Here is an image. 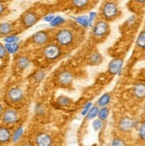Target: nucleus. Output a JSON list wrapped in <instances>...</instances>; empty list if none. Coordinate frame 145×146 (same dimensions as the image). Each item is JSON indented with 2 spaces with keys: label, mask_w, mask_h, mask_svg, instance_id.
I'll list each match as a JSON object with an SVG mask.
<instances>
[{
  "label": "nucleus",
  "mask_w": 145,
  "mask_h": 146,
  "mask_svg": "<svg viewBox=\"0 0 145 146\" xmlns=\"http://www.w3.org/2000/svg\"><path fill=\"white\" fill-rule=\"evenodd\" d=\"M75 21L77 23L83 28H88V16L86 15H81L75 18Z\"/></svg>",
  "instance_id": "cd10ccee"
},
{
  "label": "nucleus",
  "mask_w": 145,
  "mask_h": 146,
  "mask_svg": "<svg viewBox=\"0 0 145 146\" xmlns=\"http://www.w3.org/2000/svg\"><path fill=\"white\" fill-rule=\"evenodd\" d=\"M2 120L5 125H13L18 122L20 115L16 110L12 108H7L3 111L2 114Z\"/></svg>",
  "instance_id": "0eeeda50"
},
{
  "label": "nucleus",
  "mask_w": 145,
  "mask_h": 146,
  "mask_svg": "<svg viewBox=\"0 0 145 146\" xmlns=\"http://www.w3.org/2000/svg\"><path fill=\"white\" fill-rule=\"evenodd\" d=\"M111 146H126V143L124 140L121 139V138L117 137V138H114L112 140Z\"/></svg>",
  "instance_id": "c756f323"
},
{
  "label": "nucleus",
  "mask_w": 145,
  "mask_h": 146,
  "mask_svg": "<svg viewBox=\"0 0 145 146\" xmlns=\"http://www.w3.org/2000/svg\"><path fill=\"white\" fill-rule=\"evenodd\" d=\"M103 121H101V119H95L93 121V128L95 129V131L101 130V128H103Z\"/></svg>",
  "instance_id": "2f4dec72"
},
{
  "label": "nucleus",
  "mask_w": 145,
  "mask_h": 146,
  "mask_svg": "<svg viewBox=\"0 0 145 146\" xmlns=\"http://www.w3.org/2000/svg\"><path fill=\"white\" fill-rule=\"evenodd\" d=\"M13 31V25L10 23H0V36H8Z\"/></svg>",
  "instance_id": "dca6fc26"
},
{
  "label": "nucleus",
  "mask_w": 145,
  "mask_h": 146,
  "mask_svg": "<svg viewBox=\"0 0 145 146\" xmlns=\"http://www.w3.org/2000/svg\"><path fill=\"white\" fill-rule=\"evenodd\" d=\"M111 94L109 93H106L104 94H103L97 101V106L98 107H106L111 102Z\"/></svg>",
  "instance_id": "a211bd4d"
},
{
  "label": "nucleus",
  "mask_w": 145,
  "mask_h": 146,
  "mask_svg": "<svg viewBox=\"0 0 145 146\" xmlns=\"http://www.w3.org/2000/svg\"><path fill=\"white\" fill-rule=\"evenodd\" d=\"M92 106H93V104L91 103V102H89V103L86 104L83 107V110H82L81 114H82L83 116H85L86 114H87V112L89 111V110L91 109Z\"/></svg>",
  "instance_id": "c9c22d12"
},
{
  "label": "nucleus",
  "mask_w": 145,
  "mask_h": 146,
  "mask_svg": "<svg viewBox=\"0 0 145 146\" xmlns=\"http://www.w3.org/2000/svg\"><path fill=\"white\" fill-rule=\"evenodd\" d=\"M109 114H110V111H109L108 107H101L99 109V112H98V119H101V121H104L108 119Z\"/></svg>",
  "instance_id": "b1692460"
},
{
  "label": "nucleus",
  "mask_w": 145,
  "mask_h": 146,
  "mask_svg": "<svg viewBox=\"0 0 145 146\" xmlns=\"http://www.w3.org/2000/svg\"><path fill=\"white\" fill-rule=\"evenodd\" d=\"M12 140L11 131L5 127H0V143H7Z\"/></svg>",
  "instance_id": "2eb2a0df"
},
{
  "label": "nucleus",
  "mask_w": 145,
  "mask_h": 146,
  "mask_svg": "<svg viewBox=\"0 0 145 146\" xmlns=\"http://www.w3.org/2000/svg\"><path fill=\"white\" fill-rule=\"evenodd\" d=\"M62 53H63L62 47L58 45L56 42L48 43L47 45H46L43 47V51H42L44 58L47 62H54L59 59L62 56Z\"/></svg>",
  "instance_id": "f03ea898"
},
{
  "label": "nucleus",
  "mask_w": 145,
  "mask_h": 146,
  "mask_svg": "<svg viewBox=\"0 0 145 146\" xmlns=\"http://www.w3.org/2000/svg\"><path fill=\"white\" fill-rule=\"evenodd\" d=\"M54 39L60 46H62V48H67L74 45L76 36L71 29L62 28L56 31L54 35Z\"/></svg>",
  "instance_id": "f257e3e1"
},
{
  "label": "nucleus",
  "mask_w": 145,
  "mask_h": 146,
  "mask_svg": "<svg viewBox=\"0 0 145 146\" xmlns=\"http://www.w3.org/2000/svg\"><path fill=\"white\" fill-rule=\"evenodd\" d=\"M123 63H124V60H123L122 58H119V57L114 58L108 65V72L110 73L111 75L119 74L122 70Z\"/></svg>",
  "instance_id": "9d476101"
},
{
  "label": "nucleus",
  "mask_w": 145,
  "mask_h": 146,
  "mask_svg": "<svg viewBox=\"0 0 145 146\" xmlns=\"http://www.w3.org/2000/svg\"><path fill=\"white\" fill-rule=\"evenodd\" d=\"M134 127V120L129 117H123L119 122V129L121 132H128Z\"/></svg>",
  "instance_id": "f8f14e48"
},
{
  "label": "nucleus",
  "mask_w": 145,
  "mask_h": 146,
  "mask_svg": "<svg viewBox=\"0 0 145 146\" xmlns=\"http://www.w3.org/2000/svg\"><path fill=\"white\" fill-rule=\"evenodd\" d=\"M134 1L138 4H145V0H134Z\"/></svg>",
  "instance_id": "a19ab883"
},
{
  "label": "nucleus",
  "mask_w": 145,
  "mask_h": 146,
  "mask_svg": "<svg viewBox=\"0 0 145 146\" xmlns=\"http://www.w3.org/2000/svg\"><path fill=\"white\" fill-rule=\"evenodd\" d=\"M23 133H24V128H23V126L18 127L15 129V131L13 132V135H12V142L13 143H17L21 139V136H23Z\"/></svg>",
  "instance_id": "aec40b11"
},
{
  "label": "nucleus",
  "mask_w": 145,
  "mask_h": 146,
  "mask_svg": "<svg viewBox=\"0 0 145 146\" xmlns=\"http://www.w3.org/2000/svg\"><path fill=\"white\" fill-rule=\"evenodd\" d=\"M54 16H55V15H54V14H53V13L46 14V15L44 17V21H46V23H50V21L54 18Z\"/></svg>",
  "instance_id": "4c0bfd02"
},
{
  "label": "nucleus",
  "mask_w": 145,
  "mask_h": 146,
  "mask_svg": "<svg viewBox=\"0 0 145 146\" xmlns=\"http://www.w3.org/2000/svg\"><path fill=\"white\" fill-rule=\"evenodd\" d=\"M91 2V0H71V4L77 9H84Z\"/></svg>",
  "instance_id": "412c9836"
},
{
  "label": "nucleus",
  "mask_w": 145,
  "mask_h": 146,
  "mask_svg": "<svg viewBox=\"0 0 145 146\" xmlns=\"http://www.w3.org/2000/svg\"><path fill=\"white\" fill-rule=\"evenodd\" d=\"M7 54H8V53H7V51L5 47V45L0 43V59L1 60L5 59V58L7 56Z\"/></svg>",
  "instance_id": "f704fd0d"
},
{
  "label": "nucleus",
  "mask_w": 145,
  "mask_h": 146,
  "mask_svg": "<svg viewBox=\"0 0 145 146\" xmlns=\"http://www.w3.org/2000/svg\"><path fill=\"white\" fill-rule=\"evenodd\" d=\"M31 61L28 56L21 55L17 58L16 60V66L20 70H25L30 66Z\"/></svg>",
  "instance_id": "ddd939ff"
},
{
  "label": "nucleus",
  "mask_w": 145,
  "mask_h": 146,
  "mask_svg": "<svg viewBox=\"0 0 145 146\" xmlns=\"http://www.w3.org/2000/svg\"><path fill=\"white\" fill-rule=\"evenodd\" d=\"M3 111H4V108H3V105H2V104L0 103V117L2 116V114H3Z\"/></svg>",
  "instance_id": "58836bf2"
},
{
  "label": "nucleus",
  "mask_w": 145,
  "mask_h": 146,
  "mask_svg": "<svg viewBox=\"0 0 145 146\" xmlns=\"http://www.w3.org/2000/svg\"><path fill=\"white\" fill-rule=\"evenodd\" d=\"M101 62H103V56L101 55V54L95 52L90 54L88 57V63L93 66H95V65H99Z\"/></svg>",
  "instance_id": "f3484780"
},
{
  "label": "nucleus",
  "mask_w": 145,
  "mask_h": 146,
  "mask_svg": "<svg viewBox=\"0 0 145 146\" xmlns=\"http://www.w3.org/2000/svg\"><path fill=\"white\" fill-rule=\"evenodd\" d=\"M133 94L137 99H144L145 98V84L144 83H137L133 87Z\"/></svg>",
  "instance_id": "4468645a"
},
{
  "label": "nucleus",
  "mask_w": 145,
  "mask_h": 146,
  "mask_svg": "<svg viewBox=\"0 0 145 146\" xmlns=\"http://www.w3.org/2000/svg\"><path fill=\"white\" fill-rule=\"evenodd\" d=\"M57 81L60 85L64 86H70L73 82V74L68 70H62L58 73Z\"/></svg>",
  "instance_id": "1a4fd4ad"
},
{
  "label": "nucleus",
  "mask_w": 145,
  "mask_h": 146,
  "mask_svg": "<svg viewBox=\"0 0 145 146\" xmlns=\"http://www.w3.org/2000/svg\"><path fill=\"white\" fill-rule=\"evenodd\" d=\"M98 112H99V107L98 106H92L91 109L89 110V111L87 112V114H86V119H87L88 120L95 119L98 116Z\"/></svg>",
  "instance_id": "393cba45"
},
{
  "label": "nucleus",
  "mask_w": 145,
  "mask_h": 146,
  "mask_svg": "<svg viewBox=\"0 0 145 146\" xmlns=\"http://www.w3.org/2000/svg\"><path fill=\"white\" fill-rule=\"evenodd\" d=\"M57 104L62 107H67L71 104V99L69 98L68 96H62L57 98Z\"/></svg>",
  "instance_id": "bb28decb"
},
{
  "label": "nucleus",
  "mask_w": 145,
  "mask_h": 146,
  "mask_svg": "<svg viewBox=\"0 0 145 146\" xmlns=\"http://www.w3.org/2000/svg\"><path fill=\"white\" fill-rule=\"evenodd\" d=\"M136 46L141 49H145V30L142 31L137 36Z\"/></svg>",
  "instance_id": "5701e85b"
},
{
  "label": "nucleus",
  "mask_w": 145,
  "mask_h": 146,
  "mask_svg": "<svg viewBox=\"0 0 145 146\" xmlns=\"http://www.w3.org/2000/svg\"><path fill=\"white\" fill-rule=\"evenodd\" d=\"M46 111V110H45V107L43 106L41 104H38L37 105H36L35 107V112L37 115L38 116H42V115H44Z\"/></svg>",
  "instance_id": "473e14b6"
},
{
  "label": "nucleus",
  "mask_w": 145,
  "mask_h": 146,
  "mask_svg": "<svg viewBox=\"0 0 145 146\" xmlns=\"http://www.w3.org/2000/svg\"><path fill=\"white\" fill-rule=\"evenodd\" d=\"M5 11H6V6H5V3L0 2V17H1L2 15H4Z\"/></svg>",
  "instance_id": "e433bc0d"
},
{
  "label": "nucleus",
  "mask_w": 145,
  "mask_h": 146,
  "mask_svg": "<svg viewBox=\"0 0 145 146\" xmlns=\"http://www.w3.org/2000/svg\"><path fill=\"white\" fill-rule=\"evenodd\" d=\"M39 21L38 14L33 10L26 11L21 17V24L24 29H30L33 27Z\"/></svg>",
  "instance_id": "39448f33"
},
{
  "label": "nucleus",
  "mask_w": 145,
  "mask_h": 146,
  "mask_svg": "<svg viewBox=\"0 0 145 146\" xmlns=\"http://www.w3.org/2000/svg\"><path fill=\"white\" fill-rule=\"evenodd\" d=\"M119 7L115 2L108 1L103 4L101 7V16L107 21H112L115 18H117L119 15Z\"/></svg>",
  "instance_id": "7ed1b4c3"
},
{
  "label": "nucleus",
  "mask_w": 145,
  "mask_h": 146,
  "mask_svg": "<svg viewBox=\"0 0 145 146\" xmlns=\"http://www.w3.org/2000/svg\"><path fill=\"white\" fill-rule=\"evenodd\" d=\"M19 40H20V36H18L16 35H13V34H10L8 36H5L4 38L5 43H7V44L16 43V42H19Z\"/></svg>",
  "instance_id": "c85d7f7f"
},
{
  "label": "nucleus",
  "mask_w": 145,
  "mask_h": 146,
  "mask_svg": "<svg viewBox=\"0 0 145 146\" xmlns=\"http://www.w3.org/2000/svg\"><path fill=\"white\" fill-rule=\"evenodd\" d=\"M32 77H33V79H34L35 82L39 83V82L42 81V80H44V78H46V71L43 70H37L33 74Z\"/></svg>",
  "instance_id": "a878e982"
},
{
  "label": "nucleus",
  "mask_w": 145,
  "mask_h": 146,
  "mask_svg": "<svg viewBox=\"0 0 145 146\" xmlns=\"http://www.w3.org/2000/svg\"><path fill=\"white\" fill-rule=\"evenodd\" d=\"M138 134H139V137L142 140H145V122L141 124L138 130Z\"/></svg>",
  "instance_id": "72a5a7b5"
},
{
  "label": "nucleus",
  "mask_w": 145,
  "mask_h": 146,
  "mask_svg": "<svg viewBox=\"0 0 145 146\" xmlns=\"http://www.w3.org/2000/svg\"><path fill=\"white\" fill-rule=\"evenodd\" d=\"M110 32V26L104 20H100L93 24L92 34L95 38H103Z\"/></svg>",
  "instance_id": "20e7f679"
},
{
  "label": "nucleus",
  "mask_w": 145,
  "mask_h": 146,
  "mask_svg": "<svg viewBox=\"0 0 145 146\" xmlns=\"http://www.w3.org/2000/svg\"><path fill=\"white\" fill-rule=\"evenodd\" d=\"M20 146H34V145L30 143H21Z\"/></svg>",
  "instance_id": "ea45409f"
},
{
  "label": "nucleus",
  "mask_w": 145,
  "mask_h": 146,
  "mask_svg": "<svg viewBox=\"0 0 145 146\" xmlns=\"http://www.w3.org/2000/svg\"><path fill=\"white\" fill-rule=\"evenodd\" d=\"M65 19L60 15H56L54 16V18L50 21V26L53 27V28H58L62 25H63L65 23Z\"/></svg>",
  "instance_id": "4be33fe9"
},
{
  "label": "nucleus",
  "mask_w": 145,
  "mask_h": 146,
  "mask_svg": "<svg viewBox=\"0 0 145 146\" xmlns=\"http://www.w3.org/2000/svg\"><path fill=\"white\" fill-rule=\"evenodd\" d=\"M53 138L49 134L41 132L35 136V146H52Z\"/></svg>",
  "instance_id": "9b49d317"
},
{
  "label": "nucleus",
  "mask_w": 145,
  "mask_h": 146,
  "mask_svg": "<svg viewBox=\"0 0 145 146\" xmlns=\"http://www.w3.org/2000/svg\"><path fill=\"white\" fill-rule=\"evenodd\" d=\"M97 17V13L95 12H91L89 13V16H88V27L93 28V24H95V21Z\"/></svg>",
  "instance_id": "7c9ffc66"
},
{
  "label": "nucleus",
  "mask_w": 145,
  "mask_h": 146,
  "mask_svg": "<svg viewBox=\"0 0 145 146\" xmlns=\"http://www.w3.org/2000/svg\"><path fill=\"white\" fill-rule=\"evenodd\" d=\"M5 47L7 51V53L10 54H16L19 49H20V44L19 42L16 43H13V44H5Z\"/></svg>",
  "instance_id": "6ab92c4d"
},
{
  "label": "nucleus",
  "mask_w": 145,
  "mask_h": 146,
  "mask_svg": "<svg viewBox=\"0 0 145 146\" xmlns=\"http://www.w3.org/2000/svg\"><path fill=\"white\" fill-rule=\"evenodd\" d=\"M6 97L11 103L17 104L24 99V92L23 90L18 86H13L8 90L6 94Z\"/></svg>",
  "instance_id": "6e6552de"
},
{
  "label": "nucleus",
  "mask_w": 145,
  "mask_h": 146,
  "mask_svg": "<svg viewBox=\"0 0 145 146\" xmlns=\"http://www.w3.org/2000/svg\"><path fill=\"white\" fill-rule=\"evenodd\" d=\"M31 42L36 46H45L50 40V34L47 31H39L31 36Z\"/></svg>",
  "instance_id": "423d86ee"
},
{
  "label": "nucleus",
  "mask_w": 145,
  "mask_h": 146,
  "mask_svg": "<svg viewBox=\"0 0 145 146\" xmlns=\"http://www.w3.org/2000/svg\"><path fill=\"white\" fill-rule=\"evenodd\" d=\"M144 111H145V105H144Z\"/></svg>",
  "instance_id": "37998d69"
},
{
  "label": "nucleus",
  "mask_w": 145,
  "mask_h": 146,
  "mask_svg": "<svg viewBox=\"0 0 145 146\" xmlns=\"http://www.w3.org/2000/svg\"><path fill=\"white\" fill-rule=\"evenodd\" d=\"M7 1H8V0H0V2H2V3H5Z\"/></svg>",
  "instance_id": "79ce46f5"
}]
</instances>
